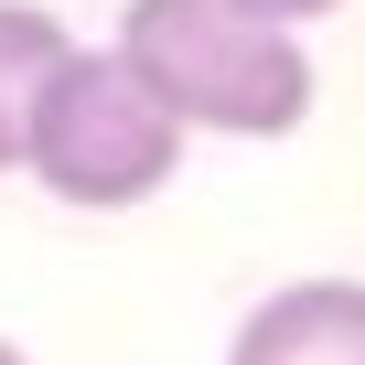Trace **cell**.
Returning <instances> with one entry per match:
<instances>
[{
	"label": "cell",
	"mask_w": 365,
	"mask_h": 365,
	"mask_svg": "<svg viewBox=\"0 0 365 365\" xmlns=\"http://www.w3.org/2000/svg\"><path fill=\"white\" fill-rule=\"evenodd\" d=\"M118 54L194 140H290L322 86L312 43L290 22L237 11V0H129Z\"/></svg>",
	"instance_id": "obj_1"
},
{
	"label": "cell",
	"mask_w": 365,
	"mask_h": 365,
	"mask_svg": "<svg viewBox=\"0 0 365 365\" xmlns=\"http://www.w3.org/2000/svg\"><path fill=\"white\" fill-rule=\"evenodd\" d=\"M182 140H194V129L129 76L118 43H76V54L54 65L43 108H33L22 172L43 182L65 215H129V205H150L161 182L182 172Z\"/></svg>",
	"instance_id": "obj_2"
},
{
	"label": "cell",
	"mask_w": 365,
	"mask_h": 365,
	"mask_svg": "<svg viewBox=\"0 0 365 365\" xmlns=\"http://www.w3.org/2000/svg\"><path fill=\"white\" fill-rule=\"evenodd\" d=\"M226 365H365V279L312 269L258 290L226 333Z\"/></svg>",
	"instance_id": "obj_3"
},
{
	"label": "cell",
	"mask_w": 365,
	"mask_h": 365,
	"mask_svg": "<svg viewBox=\"0 0 365 365\" xmlns=\"http://www.w3.org/2000/svg\"><path fill=\"white\" fill-rule=\"evenodd\" d=\"M65 54H76V33L43 11V0H0V172H22L33 108H43V86H54Z\"/></svg>",
	"instance_id": "obj_4"
},
{
	"label": "cell",
	"mask_w": 365,
	"mask_h": 365,
	"mask_svg": "<svg viewBox=\"0 0 365 365\" xmlns=\"http://www.w3.org/2000/svg\"><path fill=\"white\" fill-rule=\"evenodd\" d=\"M237 11H258V22H290V33H312L322 11H344V0H237Z\"/></svg>",
	"instance_id": "obj_5"
},
{
	"label": "cell",
	"mask_w": 365,
	"mask_h": 365,
	"mask_svg": "<svg viewBox=\"0 0 365 365\" xmlns=\"http://www.w3.org/2000/svg\"><path fill=\"white\" fill-rule=\"evenodd\" d=\"M0 365H33V354H22V344H11V333H0Z\"/></svg>",
	"instance_id": "obj_6"
}]
</instances>
